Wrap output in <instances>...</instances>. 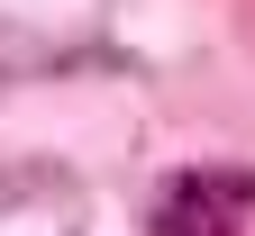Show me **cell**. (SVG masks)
<instances>
[{
    "label": "cell",
    "instance_id": "6da1fadb",
    "mask_svg": "<svg viewBox=\"0 0 255 236\" xmlns=\"http://www.w3.org/2000/svg\"><path fill=\"white\" fill-rule=\"evenodd\" d=\"M255 209V182L246 173H173L164 191H155V236H237Z\"/></svg>",
    "mask_w": 255,
    "mask_h": 236
}]
</instances>
